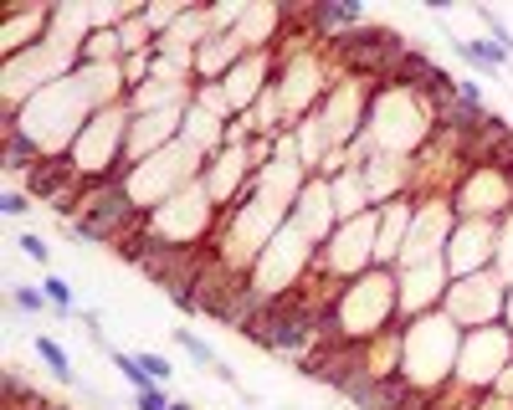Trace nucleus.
Wrapping results in <instances>:
<instances>
[{
    "label": "nucleus",
    "mask_w": 513,
    "mask_h": 410,
    "mask_svg": "<svg viewBox=\"0 0 513 410\" xmlns=\"http://www.w3.org/2000/svg\"><path fill=\"white\" fill-rule=\"evenodd\" d=\"M508 318H513V287H508Z\"/></svg>",
    "instance_id": "26"
},
{
    "label": "nucleus",
    "mask_w": 513,
    "mask_h": 410,
    "mask_svg": "<svg viewBox=\"0 0 513 410\" xmlns=\"http://www.w3.org/2000/svg\"><path fill=\"white\" fill-rule=\"evenodd\" d=\"M11 303H16V308H21V313H47V308H51V303H47V293H36V287H11Z\"/></svg>",
    "instance_id": "20"
},
{
    "label": "nucleus",
    "mask_w": 513,
    "mask_h": 410,
    "mask_svg": "<svg viewBox=\"0 0 513 410\" xmlns=\"http://www.w3.org/2000/svg\"><path fill=\"white\" fill-rule=\"evenodd\" d=\"M488 256H493V226L467 221L462 237H457V252H447V272H467V277H472Z\"/></svg>",
    "instance_id": "14"
},
{
    "label": "nucleus",
    "mask_w": 513,
    "mask_h": 410,
    "mask_svg": "<svg viewBox=\"0 0 513 410\" xmlns=\"http://www.w3.org/2000/svg\"><path fill=\"white\" fill-rule=\"evenodd\" d=\"M128 128H134V118H128L124 103H113V108H98L93 118H88V128L78 134V144H72V164H78V174L88 180V185H108L113 180V159H118V149H124Z\"/></svg>",
    "instance_id": "3"
},
{
    "label": "nucleus",
    "mask_w": 513,
    "mask_h": 410,
    "mask_svg": "<svg viewBox=\"0 0 513 410\" xmlns=\"http://www.w3.org/2000/svg\"><path fill=\"white\" fill-rule=\"evenodd\" d=\"M369 134L375 144H385V154H406V149H416L426 139V113H421L416 93L411 88H396V93H385L369 113Z\"/></svg>",
    "instance_id": "4"
},
{
    "label": "nucleus",
    "mask_w": 513,
    "mask_h": 410,
    "mask_svg": "<svg viewBox=\"0 0 513 410\" xmlns=\"http://www.w3.org/2000/svg\"><path fill=\"white\" fill-rule=\"evenodd\" d=\"M334 221H339V210H334V185H329V180H308V185L298 190L293 210H288V226L308 241V247H319V241L329 237V226H334Z\"/></svg>",
    "instance_id": "9"
},
{
    "label": "nucleus",
    "mask_w": 513,
    "mask_h": 410,
    "mask_svg": "<svg viewBox=\"0 0 513 410\" xmlns=\"http://www.w3.org/2000/svg\"><path fill=\"white\" fill-rule=\"evenodd\" d=\"M170 410H191V405H185V400H175V405H170Z\"/></svg>",
    "instance_id": "25"
},
{
    "label": "nucleus",
    "mask_w": 513,
    "mask_h": 410,
    "mask_svg": "<svg viewBox=\"0 0 513 410\" xmlns=\"http://www.w3.org/2000/svg\"><path fill=\"white\" fill-rule=\"evenodd\" d=\"M452 51H457V57H467V62L488 67V72H498V67L513 62V51H503L498 42H462V36H452Z\"/></svg>",
    "instance_id": "16"
},
{
    "label": "nucleus",
    "mask_w": 513,
    "mask_h": 410,
    "mask_svg": "<svg viewBox=\"0 0 513 410\" xmlns=\"http://www.w3.org/2000/svg\"><path fill=\"white\" fill-rule=\"evenodd\" d=\"M498 308H508V293H503V283H498L493 272H472L467 283H457V287H447V308L442 313L457 323V329H488L482 318H493Z\"/></svg>",
    "instance_id": "7"
},
{
    "label": "nucleus",
    "mask_w": 513,
    "mask_h": 410,
    "mask_svg": "<svg viewBox=\"0 0 513 410\" xmlns=\"http://www.w3.org/2000/svg\"><path fill=\"white\" fill-rule=\"evenodd\" d=\"M113 369H118V375H124L128 385H134V395L154 390V379H149L145 369H139V354H124V349H113Z\"/></svg>",
    "instance_id": "17"
},
{
    "label": "nucleus",
    "mask_w": 513,
    "mask_h": 410,
    "mask_svg": "<svg viewBox=\"0 0 513 410\" xmlns=\"http://www.w3.org/2000/svg\"><path fill=\"white\" fill-rule=\"evenodd\" d=\"M462 385H498L503 369H513V329H472L462 339Z\"/></svg>",
    "instance_id": "6"
},
{
    "label": "nucleus",
    "mask_w": 513,
    "mask_h": 410,
    "mask_svg": "<svg viewBox=\"0 0 513 410\" xmlns=\"http://www.w3.org/2000/svg\"><path fill=\"white\" fill-rule=\"evenodd\" d=\"M406 237H411V205L396 195V200L380 205V241H375V262H396L406 252Z\"/></svg>",
    "instance_id": "13"
},
{
    "label": "nucleus",
    "mask_w": 513,
    "mask_h": 410,
    "mask_svg": "<svg viewBox=\"0 0 513 410\" xmlns=\"http://www.w3.org/2000/svg\"><path fill=\"white\" fill-rule=\"evenodd\" d=\"M134 405H139V410H170V405H175V400H170V395H164V385H154V390L134 395Z\"/></svg>",
    "instance_id": "23"
},
{
    "label": "nucleus",
    "mask_w": 513,
    "mask_h": 410,
    "mask_svg": "<svg viewBox=\"0 0 513 410\" xmlns=\"http://www.w3.org/2000/svg\"><path fill=\"white\" fill-rule=\"evenodd\" d=\"M57 16V11H26V5H16L11 16H5V62H16L26 47H42L47 42V21Z\"/></svg>",
    "instance_id": "12"
},
{
    "label": "nucleus",
    "mask_w": 513,
    "mask_h": 410,
    "mask_svg": "<svg viewBox=\"0 0 513 410\" xmlns=\"http://www.w3.org/2000/svg\"><path fill=\"white\" fill-rule=\"evenodd\" d=\"M175 344L185 349V354H191L195 364H206V369H216V364H221V359H216V349H210L206 339H201V333H191V329H175Z\"/></svg>",
    "instance_id": "18"
},
{
    "label": "nucleus",
    "mask_w": 513,
    "mask_h": 410,
    "mask_svg": "<svg viewBox=\"0 0 513 410\" xmlns=\"http://www.w3.org/2000/svg\"><path fill=\"white\" fill-rule=\"evenodd\" d=\"M396 308H401V287L390 283L385 272H365L350 287H339V298H334L339 333H350V339L385 333V318L396 313Z\"/></svg>",
    "instance_id": "2"
},
{
    "label": "nucleus",
    "mask_w": 513,
    "mask_h": 410,
    "mask_svg": "<svg viewBox=\"0 0 513 410\" xmlns=\"http://www.w3.org/2000/svg\"><path fill=\"white\" fill-rule=\"evenodd\" d=\"M32 354H36L42 364H47V369H51L57 379H62V385H78V369H72V359H67V349L57 344V339L36 333V339H32Z\"/></svg>",
    "instance_id": "15"
},
{
    "label": "nucleus",
    "mask_w": 513,
    "mask_h": 410,
    "mask_svg": "<svg viewBox=\"0 0 513 410\" xmlns=\"http://www.w3.org/2000/svg\"><path fill=\"white\" fill-rule=\"evenodd\" d=\"M452 231V205L442 200H426L421 216H411V237H406V252H401V267H421V262H436L442 252V241Z\"/></svg>",
    "instance_id": "10"
},
{
    "label": "nucleus",
    "mask_w": 513,
    "mask_h": 410,
    "mask_svg": "<svg viewBox=\"0 0 513 410\" xmlns=\"http://www.w3.org/2000/svg\"><path fill=\"white\" fill-rule=\"evenodd\" d=\"M32 210V195L26 190H5V216H26Z\"/></svg>",
    "instance_id": "24"
},
{
    "label": "nucleus",
    "mask_w": 513,
    "mask_h": 410,
    "mask_svg": "<svg viewBox=\"0 0 513 410\" xmlns=\"http://www.w3.org/2000/svg\"><path fill=\"white\" fill-rule=\"evenodd\" d=\"M42 293H47L51 313H72V283H62V277H42Z\"/></svg>",
    "instance_id": "19"
},
{
    "label": "nucleus",
    "mask_w": 513,
    "mask_h": 410,
    "mask_svg": "<svg viewBox=\"0 0 513 410\" xmlns=\"http://www.w3.org/2000/svg\"><path fill=\"white\" fill-rule=\"evenodd\" d=\"M139 369H145V375L154 379V385H164V379L175 375V364L164 359V354H154V349H145V354H139Z\"/></svg>",
    "instance_id": "21"
},
{
    "label": "nucleus",
    "mask_w": 513,
    "mask_h": 410,
    "mask_svg": "<svg viewBox=\"0 0 513 410\" xmlns=\"http://www.w3.org/2000/svg\"><path fill=\"white\" fill-rule=\"evenodd\" d=\"M375 241H380V205L354 221H339L334 241L313 252V272H359L365 262H375Z\"/></svg>",
    "instance_id": "5"
},
{
    "label": "nucleus",
    "mask_w": 513,
    "mask_h": 410,
    "mask_svg": "<svg viewBox=\"0 0 513 410\" xmlns=\"http://www.w3.org/2000/svg\"><path fill=\"white\" fill-rule=\"evenodd\" d=\"M457 364V323L447 313H421L401 333V369L411 385H436Z\"/></svg>",
    "instance_id": "1"
},
{
    "label": "nucleus",
    "mask_w": 513,
    "mask_h": 410,
    "mask_svg": "<svg viewBox=\"0 0 513 410\" xmlns=\"http://www.w3.org/2000/svg\"><path fill=\"white\" fill-rule=\"evenodd\" d=\"M401 313H421L426 303L447 287V256H436V262H421V267H401Z\"/></svg>",
    "instance_id": "11"
},
{
    "label": "nucleus",
    "mask_w": 513,
    "mask_h": 410,
    "mask_svg": "<svg viewBox=\"0 0 513 410\" xmlns=\"http://www.w3.org/2000/svg\"><path fill=\"white\" fill-rule=\"evenodd\" d=\"M16 247H21V252H26V256H32L36 267H47V262H51V247H47V241H42V237H36V231H26V237H21Z\"/></svg>",
    "instance_id": "22"
},
{
    "label": "nucleus",
    "mask_w": 513,
    "mask_h": 410,
    "mask_svg": "<svg viewBox=\"0 0 513 410\" xmlns=\"http://www.w3.org/2000/svg\"><path fill=\"white\" fill-rule=\"evenodd\" d=\"M508 205H513V174L493 170V164H478V170L462 180V190H457V210H462L467 221L498 216V210H508Z\"/></svg>",
    "instance_id": "8"
}]
</instances>
